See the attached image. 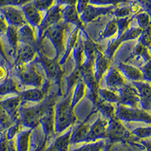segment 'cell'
<instances>
[{"label":"cell","instance_id":"6da1fadb","mask_svg":"<svg viewBox=\"0 0 151 151\" xmlns=\"http://www.w3.org/2000/svg\"><path fill=\"white\" fill-rule=\"evenodd\" d=\"M84 40V56L85 59L79 67L81 77L86 85V89L88 90L87 98L93 105L95 104L98 98V88H100L94 78V63L95 58V44L88 34H86Z\"/></svg>","mask_w":151,"mask_h":151},{"label":"cell","instance_id":"7a4b0ae2","mask_svg":"<svg viewBox=\"0 0 151 151\" xmlns=\"http://www.w3.org/2000/svg\"><path fill=\"white\" fill-rule=\"evenodd\" d=\"M57 92L48 94L42 101L30 106H25V103H21L19 109V119L23 126L27 129H34L40 125L41 117L51 104L57 102Z\"/></svg>","mask_w":151,"mask_h":151},{"label":"cell","instance_id":"3957f363","mask_svg":"<svg viewBox=\"0 0 151 151\" xmlns=\"http://www.w3.org/2000/svg\"><path fill=\"white\" fill-rule=\"evenodd\" d=\"M37 56L34 61L36 64H40L42 67L45 73L46 79L51 83H54L58 87L57 96L63 97V88H62V79L64 77V71L59 62V58L55 57L50 58L45 54L44 47H40L36 49Z\"/></svg>","mask_w":151,"mask_h":151},{"label":"cell","instance_id":"277c9868","mask_svg":"<svg viewBox=\"0 0 151 151\" xmlns=\"http://www.w3.org/2000/svg\"><path fill=\"white\" fill-rule=\"evenodd\" d=\"M72 94H70L55 106V132L60 134L76 122L77 117L70 107Z\"/></svg>","mask_w":151,"mask_h":151},{"label":"cell","instance_id":"5b68a950","mask_svg":"<svg viewBox=\"0 0 151 151\" xmlns=\"http://www.w3.org/2000/svg\"><path fill=\"white\" fill-rule=\"evenodd\" d=\"M36 62H30L24 65L14 66V72L21 85L33 88H41L44 83L42 76L36 70Z\"/></svg>","mask_w":151,"mask_h":151},{"label":"cell","instance_id":"8992f818","mask_svg":"<svg viewBox=\"0 0 151 151\" xmlns=\"http://www.w3.org/2000/svg\"><path fill=\"white\" fill-rule=\"evenodd\" d=\"M69 24L64 21H60L58 24L47 28L43 33L42 40L44 41L45 38L48 39L53 45L55 50V57L60 59L65 51V43L64 36L66 29L68 27Z\"/></svg>","mask_w":151,"mask_h":151},{"label":"cell","instance_id":"52a82bcc","mask_svg":"<svg viewBox=\"0 0 151 151\" xmlns=\"http://www.w3.org/2000/svg\"><path fill=\"white\" fill-rule=\"evenodd\" d=\"M115 116L124 122H141L150 125L151 116L150 112L141 108H133L117 104L116 106Z\"/></svg>","mask_w":151,"mask_h":151},{"label":"cell","instance_id":"ba28073f","mask_svg":"<svg viewBox=\"0 0 151 151\" xmlns=\"http://www.w3.org/2000/svg\"><path fill=\"white\" fill-rule=\"evenodd\" d=\"M133 134L125 127L122 121L116 116L108 119V125L106 128V139H108L110 144L116 142H127L132 139Z\"/></svg>","mask_w":151,"mask_h":151},{"label":"cell","instance_id":"9c48e42d","mask_svg":"<svg viewBox=\"0 0 151 151\" xmlns=\"http://www.w3.org/2000/svg\"><path fill=\"white\" fill-rule=\"evenodd\" d=\"M142 31L143 29L139 27L129 28L125 33L119 36H116L115 38L110 40L107 43L106 48L104 53L110 60H112L115 53L122 44H123L125 42L137 40L138 36L142 33Z\"/></svg>","mask_w":151,"mask_h":151},{"label":"cell","instance_id":"30bf717a","mask_svg":"<svg viewBox=\"0 0 151 151\" xmlns=\"http://www.w3.org/2000/svg\"><path fill=\"white\" fill-rule=\"evenodd\" d=\"M61 6L55 3L47 12H45V16L42 17L40 26L38 27L37 41L38 45L43 46V41L42 40L43 33L47 28L53 26L55 24H58L62 21L61 16Z\"/></svg>","mask_w":151,"mask_h":151},{"label":"cell","instance_id":"8fae6325","mask_svg":"<svg viewBox=\"0 0 151 151\" xmlns=\"http://www.w3.org/2000/svg\"><path fill=\"white\" fill-rule=\"evenodd\" d=\"M110 67H111V60L104 55L100 45L95 44L94 73V78L98 84H100V82L103 79Z\"/></svg>","mask_w":151,"mask_h":151},{"label":"cell","instance_id":"7c38bea8","mask_svg":"<svg viewBox=\"0 0 151 151\" xmlns=\"http://www.w3.org/2000/svg\"><path fill=\"white\" fill-rule=\"evenodd\" d=\"M51 84L52 83L49 80L45 79L41 88H33L21 91L19 95L22 100V102H33L37 104L42 101L48 94Z\"/></svg>","mask_w":151,"mask_h":151},{"label":"cell","instance_id":"4fadbf2b","mask_svg":"<svg viewBox=\"0 0 151 151\" xmlns=\"http://www.w3.org/2000/svg\"><path fill=\"white\" fill-rule=\"evenodd\" d=\"M115 9L113 5L108 6H96V5H88L85 8L83 12L79 14L81 21L84 24L88 23L93 22L98 17L101 16H106L113 14V12Z\"/></svg>","mask_w":151,"mask_h":151},{"label":"cell","instance_id":"5bb4252c","mask_svg":"<svg viewBox=\"0 0 151 151\" xmlns=\"http://www.w3.org/2000/svg\"><path fill=\"white\" fill-rule=\"evenodd\" d=\"M117 93L119 96V104L133 108H140L138 93L133 85L125 83Z\"/></svg>","mask_w":151,"mask_h":151},{"label":"cell","instance_id":"9a60e30c","mask_svg":"<svg viewBox=\"0 0 151 151\" xmlns=\"http://www.w3.org/2000/svg\"><path fill=\"white\" fill-rule=\"evenodd\" d=\"M57 102L52 103L48 106L45 113L41 117L40 125H42L44 140L43 141L47 144L51 137L55 134V106Z\"/></svg>","mask_w":151,"mask_h":151},{"label":"cell","instance_id":"2e32d148","mask_svg":"<svg viewBox=\"0 0 151 151\" xmlns=\"http://www.w3.org/2000/svg\"><path fill=\"white\" fill-rule=\"evenodd\" d=\"M0 12L8 25L19 28L27 24L21 9L14 6H5L0 8Z\"/></svg>","mask_w":151,"mask_h":151},{"label":"cell","instance_id":"e0dca14e","mask_svg":"<svg viewBox=\"0 0 151 151\" xmlns=\"http://www.w3.org/2000/svg\"><path fill=\"white\" fill-rule=\"evenodd\" d=\"M98 113L94 108H92L91 113L86 116L83 122H80L77 126L73 128L70 136V144H79V143H87L88 134L89 132L90 124L88 123L90 118L94 113Z\"/></svg>","mask_w":151,"mask_h":151},{"label":"cell","instance_id":"ac0fdd59","mask_svg":"<svg viewBox=\"0 0 151 151\" xmlns=\"http://www.w3.org/2000/svg\"><path fill=\"white\" fill-rule=\"evenodd\" d=\"M132 84L137 89L139 96L140 108L146 111L151 110V85L150 82L147 81H137L132 82Z\"/></svg>","mask_w":151,"mask_h":151},{"label":"cell","instance_id":"d6986e66","mask_svg":"<svg viewBox=\"0 0 151 151\" xmlns=\"http://www.w3.org/2000/svg\"><path fill=\"white\" fill-rule=\"evenodd\" d=\"M36 56H37V52H36V48L31 45L21 43V45H19L17 48L15 56L14 57V62L12 67L14 66L29 64L36 59Z\"/></svg>","mask_w":151,"mask_h":151},{"label":"cell","instance_id":"ffe728a7","mask_svg":"<svg viewBox=\"0 0 151 151\" xmlns=\"http://www.w3.org/2000/svg\"><path fill=\"white\" fill-rule=\"evenodd\" d=\"M61 16L62 21L68 24H73L75 27H78L80 29L82 33L87 34L86 29H85V24L81 21L79 13L76 9V5H64V8L61 7Z\"/></svg>","mask_w":151,"mask_h":151},{"label":"cell","instance_id":"44dd1931","mask_svg":"<svg viewBox=\"0 0 151 151\" xmlns=\"http://www.w3.org/2000/svg\"><path fill=\"white\" fill-rule=\"evenodd\" d=\"M107 125L108 119L101 118V115L98 116L97 120L92 125H90L87 143L94 142L101 139H106Z\"/></svg>","mask_w":151,"mask_h":151},{"label":"cell","instance_id":"7402d4cb","mask_svg":"<svg viewBox=\"0 0 151 151\" xmlns=\"http://www.w3.org/2000/svg\"><path fill=\"white\" fill-rule=\"evenodd\" d=\"M104 77L107 88L116 92H117L118 90L126 83V79L117 67H110Z\"/></svg>","mask_w":151,"mask_h":151},{"label":"cell","instance_id":"603a6c76","mask_svg":"<svg viewBox=\"0 0 151 151\" xmlns=\"http://www.w3.org/2000/svg\"><path fill=\"white\" fill-rule=\"evenodd\" d=\"M22 100L19 94L2 101L0 100V104L2 106V108L14 122L19 119V109Z\"/></svg>","mask_w":151,"mask_h":151},{"label":"cell","instance_id":"cb8c5ba5","mask_svg":"<svg viewBox=\"0 0 151 151\" xmlns=\"http://www.w3.org/2000/svg\"><path fill=\"white\" fill-rule=\"evenodd\" d=\"M21 8L28 24L33 28H37L40 26L43 17L42 15V12L35 7L32 1L24 5Z\"/></svg>","mask_w":151,"mask_h":151},{"label":"cell","instance_id":"d4e9b609","mask_svg":"<svg viewBox=\"0 0 151 151\" xmlns=\"http://www.w3.org/2000/svg\"><path fill=\"white\" fill-rule=\"evenodd\" d=\"M17 33H18L20 43L31 45L36 48V49L40 47H42L38 45L37 36L35 34L34 28L31 27L29 24H26L24 26L19 27L17 29Z\"/></svg>","mask_w":151,"mask_h":151},{"label":"cell","instance_id":"484cf974","mask_svg":"<svg viewBox=\"0 0 151 151\" xmlns=\"http://www.w3.org/2000/svg\"><path fill=\"white\" fill-rule=\"evenodd\" d=\"M116 67L125 79H128L131 82L144 80L142 73L138 67H135L123 62H119Z\"/></svg>","mask_w":151,"mask_h":151},{"label":"cell","instance_id":"4316f807","mask_svg":"<svg viewBox=\"0 0 151 151\" xmlns=\"http://www.w3.org/2000/svg\"><path fill=\"white\" fill-rule=\"evenodd\" d=\"M79 31H80V29L78 27H75V28H73V29L69 34V36L67 40V44L65 45V51H64V53L63 54V55L59 59V62H60V64L61 66L64 65L67 63V60H68V58L70 56L73 49L74 45H75L76 42L77 41Z\"/></svg>","mask_w":151,"mask_h":151},{"label":"cell","instance_id":"83f0119b","mask_svg":"<svg viewBox=\"0 0 151 151\" xmlns=\"http://www.w3.org/2000/svg\"><path fill=\"white\" fill-rule=\"evenodd\" d=\"M141 7L137 1H129V5L127 6H123L121 8L115 7L112 14L114 15V17L116 18L130 17L137 14V12H141Z\"/></svg>","mask_w":151,"mask_h":151},{"label":"cell","instance_id":"f1b7e54d","mask_svg":"<svg viewBox=\"0 0 151 151\" xmlns=\"http://www.w3.org/2000/svg\"><path fill=\"white\" fill-rule=\"evenodd\" d=\"M73 57L75 62L76 68H79L85 59L84 56V39L83 38V33L79 31L77 41L76 42L72 51Z\"/></svg>","mask_w":151,"mask_h":151},{"label":"cell","instance_id":"f546056e","mask_svg":"<svg viewBox=\"0 0 151 151\" xmlns=\"http://www.w3.org/2000/svg\"><path fill=\"white\" fill-rule=\"evenodd\" d=\"M33 129H28L27 130L21 131L16 135V141H14L16 150L29 151L30 146V137Z\"/></svg>","mask_w":151,"mask_h":151},{"label":"cell","instance_id":"4dcf8cb0","mask_svg":"<svg viewBox=\"0 0 151 151\" xmlns=\"http://www.w3.org/2000/svg\"><path fill=\"white\" fill-rule=\"evenodd\" d=\"M93 108L95 109L97 112H99L106 119L115 116V105L105 101L101 98H98L95 104L93 105Z\"/></svg>","mask_w":151,"mask_h":151},{"label":"cell","instance_id":"1f68e13d","mask_svg":"<svg viewBox=\"0 0 151 151\" xmlns=\"http://www.w3.org/2000/svg\"><path fill=\"white\" fill-rule=\"evenodd\" d=\"M86 85L83 83V79L80 80L76 85L72 93L70 101V107L73 110H75L76 105L80 102V101L86 96Z\"/></svg>","mask_w":151,"mask_h":151},{"label":"cell","instance_id":"d6a6232c","mask_svg":"<svg viewBox=\"0 0 151 151\" xmlns=\"http://www.w3.org/2000/svg\"><path fill=\"white\" fill-rule=\"evenodd\" d=\"M19 90L17 83L11 77H7L0 83V96H5L7 94H19Z\"/></svg>","mask_w":151,"mask_h":151},{"label":"cell","instance_id":"836d02e7","mask_svg":"<svg viewBox=\"0 0 151 151\" xmlns=\"http://www.w3.org/2000/svg\"><path fill=\"white\" fill-rule=\"evenodd\" d=\"M81 79H82V77H81L79 68L74 67L73 70L71 72V73L67 76H66L67 86H66V91L64 95H63V98H66L70 94H72L76 85L77 84V83Z\"/></svg>","mask_w":151,"mask_h":151},{"label":"cell","instance_id":"e575fe53","mask_svg":"<svg viewBox=\"0 0 151 151\" xmlns=\"http://www.w3.org/2000/svg\"><path fill=\"white\" fill-rule=\"evenodd\" d=\"M73 126L69 128L64 134L58 137L53 142L54 145L58 151H69V146L70 144V136Z\"/></svg>","mask_w":151,"mask_h":151},{"label":"cell","instance_id":"d590c367","mask_svg":"<svg viewBox=\"0 0 151 151\" xmlns=\"http://www.w3.org/2000/svg\"><path fill=\"white\" fill-rule=\"evenodd\" d=\"M135 57H138V58H142L144 63L150 62L151 59L150 49H149L146 46L143 45L141 43L137 42L135 46L134 47V48L132 50V52H131V55L129 57L128 60H129L131 58H135Z\"/></svg>","mask_w":151,"mask_h":151},{"label":"cell","instance_id":"8d00e7d4","mask_svg":"<svg viewBox=\"0 0 151 151\" xmlns=\"http://www.w3.org/2000/svg\"><path fill=\"white\" fill-rule=\"evenodd\" d=\"M17 29H18V28L15 27L14 26L9 25L7 29H6V32L5 33L6 36H7L9 45H11V48H12V52H13V58L15 56L17 48H18L19 45H20Z\"/></svg>","mask_w":151,"mask_h":151},{"label":"cell","instance_id":"74e56055","mask_svg":"<svg viewBox=\"0 0 151 151\" xmlns=\"http://www.w3.org/2000/svg\"><path fill=\"white\" fill-rule=\"evenodd\" d=\"M117 33H118V27H117L116 20L114 17L106 24L104 29L100 32L98 34V40H102L105 39H110L117 35Z\"/></svg>","mask_w":151,"mask_h":151},{"label":"cell","instance_id":"f35d334b","mask_svg":"<svg viewBox=\"0 0 151 151\" xmlns=\"http://www.w3.org/2000/svg\"><path fill=\"white\" fill-rule=\"evenodd\" d=\"M98 96L104 101L109 103L117 104L119 102V96L118 93L109 88H98Z\"/></svg>","mask_w":151,"mask_h":151},{"label":"cell","instance_id":"ab89813d","mask_svg":"<svg viewBox=\"0 0 151 151\" xmlns=\"http://www.w3.org/2000/svg\"><path fill=\"white\" fill-rule=\"evenodd\" d=\"M134 19H135L137 25L140 28L144 30L148 27H150V15L149 13L144 11H141L137 12L134 15Z\"/></svg>","mask_w":151,"mask_h":151},{"label":"cell","instance_id":"60d3db41","mask_svg":"<svg viewBox=\"0 0 151 151\" xmlns=\"http://www.w3.org/2000/svg\"><path fill=\"white\" fill-rule=\"evenodd\" d=\"M104 147V141L101 140L94 142H88L73 151H102Z\"/></svg>","mask_w":151,"mask_h":151},{"label":"cell","instance_id":"b9f144b4","mask_svg":"<svg viewBox=\"0 0 151 151\" xmlns=\"http://www.w3.org/2000/svg\"><path fill=\"white\" fill-rule=\"evenodd\" d=\"M116 18V17H115ZM116 20L117 27H118V33L116 36L122 34L127 30L129 27L131 22L134 20V15L130 16V17H122V18H116Z\"/></svg>","mask_w":151,"mask_h":151},{"label":"cell","instance_id":"7bdbcfd3","mask_svg":"<svg viewBox=\"0 0 151 151\" xmlns=\"http://www.w3.org/2000/svg\"><path fill=\"white\" fill-rule=\"evenodd\" d=\"M22 124L20 119H17L16 120L14 123L11 125L10 127L8 128L7 132H5V134H6V137H7L8 140H12L14 139V137H16L19 132L21 131V128H22Z\"/></svg>","mask_w":151,"mask_h":151},{"label":"cell","instance_id":"ee69618b","mask_svg":"<svg viewBox=\"0 0 151 151\" xmlns=\"http://www.w3.org/2000/svg\"><path fill=\"white\" fill-rule=\"evenodd\" d=\"M129 0H89L90 5L96 6H104V5H113L117 7L120 3H129Z\"/></svg>","mask_w":151,"mask_h":151},{"label":"cell","instance_id":"f6af8a7d","mask_svg":"<svg viewBox=\"0 0 151 151\" xmlns=\"http://www.w3.org/2000/svg\"><path fill=\"white\" fill-rule=\"evenodd\" d=\"M55 0H32L33 5L40 12H47L55 4Z\"/></svg>","mask_w":151,"mask_h":151},{"label":"cell","instance_id":"bcb514c9","mask_svg":"<svg viewBox=\"0 0 151 151\" xmlns=\"http://www.w3.org/2000/svg\"><path fill=\"white\" fill-rule=\"evenodd\" d=\"M11 117L8 115V113L4 110L2 106L0 104V126L5 130L9 128L12 124L14 123Z\"/></svg>","mask_w":151,"mask_h":151},{"label":"cell","instance_id":"7dc6e473","mask_svg":"<svg viewBox=\"0 0 151 151\" xmlns=\"http://www.w3.org/2000/svg\"><path fill=\"white\" fill-rule=\"evenodd\" d=\"M137 42L141 43L143 45L146 46L149 49H151L150 45V27L144 29L138 38L137 39Z\"/></svg>","mask_w":151,"mask_h":151},{"label":"cell","instance_id":"c3c4849f","mask_svg":"<svg viewBox=\"0 0 151 151\" xmlns=\"http://www.w3.org/2000/svg\"><path fill=\"white\" fill-rule=\"evenodd\" d=\"M131 133L138 138H149L151 134V128L150 125L147 127L137 128L134 129Z\"/></svg>","mask_w":151,"mask_h":151},{"label":"cell","instance_id":"681fc988","mask_svg":"<svg viewBox=\"0 0 151 151\" xmlns=\"http://www.w3.org/2000/svg\"><path fill=\"white\" fill-rule=\"evenodd\" d=\"M31 1L32 0H0V8L5 6L21 7Z\"/></svg>","mask_w":151,"mask_h":151},{"label":"cell","instance_id":"f907efd6","mask_svg":"<svg viewBox=\"0 0 151 151\" xmlns=\"http://www.w3.org/2000/svg\"><path fill=\"white\" fill-rule=\"evenodd\" d=\"M140 70L141 71L144 81L150 82L151 80V73H150V61L144 63V65L138 67Z\"/></svg>","mask_w":151,"mask_h":151},{"label":"cell","instance_id":"816d5d0a","mask_svg":"<svg viewBox=\"0 0 151 151\" xmlns=\"http://www.w3.org/2000/svg\"><path fill=\"white\" fill-rule=\"evenodd\" d=\"M88 4H89V0H77V2H76V9H77L79 14L83 12V11L84 10L85 8H86Z\"/></svg>","mask_w":151,"mask_h":151},{"label":"cell","instance_id":"f5cc1de1","mask_svg":"<svg viewBox=\"0 0 151 151\" xmlns=\"http://www.w3.org/2000/svg\"><path fill=\"white\" fill-rule=\"evenodd\" d=\"M77 0H55V3L58 4L60 6L63 5H76Z\"/></svg>","mask_w":151,"mask_h":151},{"label":"cell","instance_id":"db71d44e","mask_svg":"<svg viewBox=\"0 0 151 151\" xmlns=\"http://www.w3.org/2000/svg\"><path fill=\"white\" fill-rule=\"evenodd\" d=\"M0 55L2 57V58L5 60V61L9 64V66H12L11 65V63L9 61V60L7 58V55H6V52H5V48H4V45L2 44V42L1 40V34H0Z\"/></svg>","mask_w":151,"mask_h":151},{"label":"cell","instance_id":"11a10c76","mask_svg":"<svg viewBox=\"0 0 151 151\" xmlns=\"http://www.w3.org/2000/svg\"><path fill=\"white\" fill-rule=\"evenodd\" d=\"M8 24L3 17H0V34H5L8 28Z\"/></svg>","mask_w":151,"mask_h":151},{"label":"cell","instance_id":"9f6ffc18","mask_svg":"<svg viewBox=\"0 0 151 151\" xmlns=\"http://www.w3.org/2000/svg\"><path fill=\"white\" fill-rule=\"evenodd\" d=\"M8 77L7 69L5 68V66L0 65V82L3 81L4 79Z\"/></svg>","mask_w":151,"mask_h":151},{"label":"cell","instance_id":"6f0895ef","mask_svg":"<svg viewBox=\"0 0 151 151\" xmlns=\"http://www.w3.org/2000/svg\"><path fill=\"white\" fill-rule=\"evenodd\" d=\"M42 151H58V150H57V148L55 147V145H54V144H53V143H52V144H50V145L48 147L43 150Z\"/></svg>","mask_w":151,"mask_h":151},{"label":"cell","instance_id":"680465c9","mask_svg":"<svg viewBox=\"0 0 151 151\" xmlns=\"http://www.w3.org/2000/svg\"><path fill=\"white\" fill-rule=\"evenodd\" d=\"M137 2H140V1H141V0H137Z\"/></svg>","mask_w":151,"mask_h":151}]
</instances>
